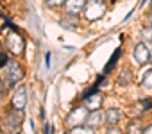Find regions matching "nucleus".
Returning a JSON list of instances; mask_svg holds the SVG:
<instances>
[{"mask_svg": "<svg viewBox=\"0 0 152 134\" xmlns=\"http://www.w3.org/2000/svg\"><path fill=\"white\" fill-rule=\"evenodd\" d=\"M104 13H106V2L104 0H90V2H86V6L83 9L84 18L90 20V22L102 18Z\"/></svg>", "mask_w": 152, "mask_h": 134, "instance_id": "f257e3e1", "label": "nucleus"}, {"mask_svg": "<svg viewBox=\"0 0 152 134\" xmlns=\"http://www.w3.org/2000/svg\"><path fill=\"white\" fill-rule=\"evenodd\" d=\"M4 68H6V84L7 86H15L16 82H20L23 79V70L16 61L9 59V63L4 66Z\"/></svg>", "mask_w": 152, "mask_h": 134, "instance_id": "f03ea898", "label": "nucleus"}, {"mask_svg": "<svg viewBox=\"0 0 152 134\" xmlns=\"http://www.w3.org/2000/svg\"><path fill=\"white\" fill-rule=\"evenodd\" d=\"M86 116H88V107L86 106H79L70 111V114L66 116V125L68 127H77L86 123Z\"/></svg>", "mask_w": 152, "mask_h": 134, "instance_id": "7ed1b4c3", "label": "nucleus"}, {"mask_svg": "<svg viewBox=\"0 0 152 134\" xmlns=\"http://www.w3.org/2000/svg\"><path fill=\"white\" fill-rule=\"evenodd\" d=\"M23 45H25V41H23V38H22L18 32H11V34L7 36V50H9L11 54L20 55V54L23 52Z\"/></svg>", "mask_w": 152, "mask_h": 134, "instance_id": "20e7f679", "label": "nucleus"}, {"mask_svg": "<svg viewBox=\"0 0 152 134\" xmlns=\"http://www.w3.org/2000/svg\"><path fill=\"white\" fill-rule=\"evenodd\" d=\"M134 59H136L138 64H145V63L150 61V50L147 48V43L141 41L134 47Z\"/></svg>", "mask_w": 152, "mask_h": 134, "instance_id": "39448f33", "label": "nucleus"}, {"mask_svg": "<svg viewBox=\"0 0 152 134\" xmlns=\"http://www.w3.org/2000/svg\"><path fill=\"white\" fill-rule=\"evenodd\" d=\"M25 104H27V88L20 86L15 91V95H13V109H20L22 111L25 107Z\"/></svg>", "mask_w": 152, "mask_h": 134, "instance_id": "423d86ee", "label": "nucleus"}, {"mask_svg": "<svg viewBox=\"0 0 152 134\" xmlns=\"http://www.w3.org/2000/svg\"><path fill=\"white\" fill-rule=\"evenodd\" d=\"M104 122H106V116H104L99 109L88 113V116H86V125H90V127H93V129H95V127H100Z\"/></svg>", "mask_w": 152, "mask_h": 134, "instance_id": "0eeeda50", "label": "nucleus"}, {"mask_svg": "<svg viewBox=\"0 0 152 134\" xmlns=\"http://www.w3.org/2000/svg\"><path fill=\"white\" fill-rule=\"evenodd\" d=\"M84 6H86V0H66V2H64L66 13H72V15H79V13H83Z\"/></svg>", "mask_w": 152, "mask_h": 134, "instance_id": "6e6552de", "label": "nucleus"}, {"mask_svg": "<svg viewBox=\"0 0 152 134\" xmlns=\"http://www.w3.org/2000/svg\"><path fill=\"white\" fill-rule=\"evenodd\" d=\"M84 106L90 109V111H95V109H100L102 106V95L97 91V93H91L84 98Z\"/></svg>", "mask_w": 152, "mask_h": 134, "instance_id": "1a4fd4ad", "label": "nucleus"}, {"mask_svg": "<svg viewBox=\"0 0 152 134\" xmlns=\"http://www.w3.org/2000/svg\"><path fill=\"white\" fill-rule=\"evenodd\" d=\"M61 27H64V29H70V31L77 29V27H79V18H77V15L66 13V15L61 18Z\"/></svg>", "mask_w": 152, "mask_h": 134, "instance_id": "9d476101", "label": "nucleus"}, {"mask_svg": "<svg viewBox=\"0 0 152 134\" xmlns=\"http://www.w3.org/2000/svg\"><path fill=\"white\" fill-rule=\"evenodd\" d=\"M22 123V114H20V109H13V113L7 114L6 118V125L11 127V129H18Z\"/></svg>", "mask_w": 152, "mask_h": 134, "instance_id": "9b49d317", "label": "nucleus"}, {"mask_svg": "<svg viewBox=\"0 0 152 134\" xmlns=\"http://www.w3.org/2000/svg\"><path fill=\"white\" fill-rule=\"evenodd\" d=\"M120 118H122L120 109H109V111L106 113V123H107V125H116V123L120 122Z\"/></svg>", "mask_w": 152, "mask_h": 134, "instance_id": "f8f14e48", "label": "nucleus"}, {"mask_svg": "<svg viewBox=\"0 0 152 134\" xmlns=\"http://www.w3.org/2000/svg\"><path fill=\"white\" fill-rule=\"evenodd\" d=\"M131 70H122L120 75H118V84L120 86H129L131 84Z\"/></svg>", "mask_w": 152, "mask_h": 134, "instance_id": "ddd939ff", "label": "nucleus"}, {"mask_svg": "<svg viewBox=\"0 0 152 134\" xmlns=\"http://www.w3.org/2000/svg\"><path fill=\"white\" fill-rule=\"evenodd\" d=\"M120 54H122V50H120V48H116V50H115V54H113V57H111V59H109V63L106 64V68H104V74H107V72L113 68V66L116 64V59L120 57Z\"/></svg>", "mask_w": 152, "mask_h": 134, "instance_id": "4468645a", "label": "nucleus"}, {"mask_svg": "<svg viewBox=\"0 0 152 134\" xmlns=\"http://www.w3.org/2000/svg\"><path fill=\"white\" fill-rule=\"evenodd\" d=\"M141 86H143L145 90H152V70H148V72L143 75V79H141Z\"/></svg>", "mask_w": 152, "mask_h": 134, "instance_id": "2eb2a0df", "label": "nucleus"}, {"mask_svg": "<svg viewBox=\"0 0 152 134\" xmlns=\"http://www.w3.org/2000/svg\"><path fill=\"white\" fill-rule=\"evenodd\" d=\"M79 132H86V134H90V132H93V127H90V125H86V127H83V125L72 127V134H79Z\"/></svg>", "mask_w": 152, "mask_h": 134, "instance_id": "dca6fc26", "label": "nucleus"}, {"mask_svg": "<svg viewBox=\"0 0 152 134\" xmlns=\"http://www.w3.org/2000/svg\"><path fill=\"white\" fill-rule=\"evenodd\" d=\"M140 129H141L140 118H138V120H132V122L127 125V132H140Z\"/></svg>", "mask_w": 152, "mask_h": 134, "instance_id": "f3484780", "label": "nucleus"}, {"mask_svg": "<svg viewBox=\"0 0 152 134\" xmlns=\"http://www.w3.org/2000/svg\"><path fill=\"white\" fill-rule=\"evenodd\" d=\"M141 38H143V43H152V27H145L141 32Z\"/></svg>", "mask_w": 152, "mask_h": 134, "instance_id": "a211bd4d", "label": "nucleus"}, {"mask_svg": "<svg viewBox=\"0 0 152 134\" xmlns=\"http://www.w3.org/2000/svg\"><path fill=\"white\" fill-rule=\"evenodd\" d=\"M47 2V6H50V7H59V6H63L66 0H45Z\"/></svg>", "mask_w": 152, "mask_h": 134, "instance_id": "6ab92c4d", "label": "nucleus"}, {"mask_svg": "<svg viewBox=\"0 0 152 134\" xmlns=\"http://www.w3.org/2000/svg\"><path fill=\"white\" fill-rule=\"evenodd\" d=\"M7 63H9V57L6 54H0V66H6Z\"/></svg>", "mask_w": 152, "mask_h": 134, "instance_id": "aec40b11", "label": "nucleus"}, {"mask_svg": "<svg viewBox=\"0 0 152 134\" xmlns=\"http://www.w3.org/2000/svg\"><path fill=\"white\" fill-rule=\"evenodd\" d=\"M145 25H147V27H152V15H148V16H147V20H145Z\"/></svg>", "mask_w": 152, "mask_h": 134, "instance_id": "412c9836", "label": "nucleus"}, {"mask_svg": "<svg viewBox=\"0 0 152 134\" xmlns=\"http://www.w3.org/2000/svg\"><path fill=\"white\" fill-rule=\"evenodd\" d=\"M143 132H145V134H152V125L145 127V129H143Z\"/></svg>", "mask_w": 152, "mask_h": 134, "instance_id": "4be33fe9", "label": "nucleus"}, {"mask_svg": "<svg viewBox=\"0 0 152 134\" xmlns=\"http://www.w3.org/2000/svg\"><path fill=\"white\" fill-rule=\"evenodd\" d=\"M45 59H47V66H50V54H47Z\"/></svg>", "mask_w": 152, "mask_h": 134, "instance_id": "5701e85b", "label": "nucleus"}, {"mask_svg": "<svg viewBox=\"0 0 152 134\" xmlns=\"http://www.w3.org/2000/svg\"><path fill=\"white\" fill-rule=\"evenodd\" d=\"M4 90V86H2V75H0V91Z\"/></svg>", "mask_w": 152, "mask_h": 134, "instance_id": "b1692460", "label": "nucleus"}, {"mask_svg": "<svg viewBox=\"0 0 152 134\" xmlns=\"http://www.w3.org/2000/svg\"><path fill=\"white\" fill-rule=\"evenodd\" d=\"M150 63H152V50H150Z\"/></svg>", "mask_w": 152, "mask_h": 134, "instance_id": "393cba45", "label": "nucleus"}, {"mask_svg": "<svg viewBox=\"0 0 152 134\" xmlns=\"http://www.w3.org/2000/svg\"><path fill=\"white\" fill-rule=\"evenodd\" d=\"M104 2H106V4H107V2H109V0H104ZM111 2H113V0H111Z\"/></svg>", "mask_w": 152, "mask_h": 134, "instance_id": "a878e982", "label": "nucleus"}, {"mask_svg": "<svg viewBox=\"0 0 152 134\" xmlns=\"http://www.w3.org/2000/svg\"><path fill=\"white\" fill-rule=\"evenodd\" d=\"M150 7H152V0H150Z\"/></svg>", "mask_w": 152, "mask_h": 134, "instance_id": "bb28decb", "label": "nucleus"}]
</instances>
